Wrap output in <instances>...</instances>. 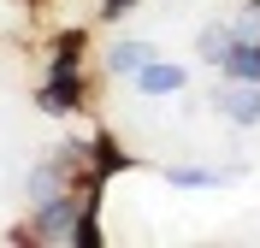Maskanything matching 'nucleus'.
<instances>
[{
  "label": "nucleus",
  "instance_id": "423d86ee",
  "mask_svg": "<svg viewBox=\"0 0 260 248\" xmlns=\"http://www.w3.org/2000/svg\"><path fill=\"white\" fill-rule=\"evenodd\" d=\"M166 178L178 183V189H213V183H225V171H207V165H183V171H166Z\"/></svg>",
  "mask_w": 260,
  "mask_h": 248
},
{
  "label": "nucleus",
  "instance_id": "6e6552de",
  "mask_svg": "<svg viewBox=\"0 0 260 248\" xmlns=\"http://www.w3.org/2000/svg\"><path fill=\"white\" fill-rule=\"evenodd\" d=\"M136 0H107V18H118V12H130Z\"/></svg>",
  "mask_w": 260,
  "mask_h": 248
},
{
  "label": "nucleus",
  "instance_id": "20e7f679",
  "mask_svg": "<svg viewBox=\"0 0 260 248\" xmlns=\"http://www.w3.org/2000/svg\"><path fill=\"white\" fill-rule=\"evenodd\" d=\"M231 42H237V30H225V24H207V30L195 36V53H201L207 65H225V53H231Z\"/></svg>",
  "mask_w": 260,
  "mask_h": 248
},
{
  "label": "nucleus",
  "instance_id": "f257e3e1",
  "mask_svg": "<svg viewBox=\"0 0 260 248\" xmlns=\"http://www.w3.org/2000/svg\"><path fill=\"white\" fill-rule=\"evenodd\" d=\"M213 107L231 118V124H260V83H243V77H231L213 89Z\"/></svg>",
  "mask_w": 260,
  "mask_h": 248
},
{
  "label": "nucleus",
  "instance_id": "7ed1b4c3",
  "mask_svg": "<svg viewBox=\"0 0 260 248\" xmlns=\"http://www.w3.org/2000/svg\"><path fill=\"white\" fill-rule=\"evenodd\" d=\"M219 71L225 77H243V83H260V36H237Z\"/></svg>",
  "mask_w": 260,
  "mask_h": 248
},
{
  "label": "nucleus",
  "instance_id": "0eeeda50",
  "mask_svg": "<svg viewBox=\"0 0 260 248\" xmlns=\"http://www.w3.org/2000/svg\"><path fill=\"white\" fill-rule=\"evenodd\" d=\"M142 65H148V48H142V42H118V48H113V71H124V77H136Z\"/></svg>",
  "mask_w": 260,
  "mask_h": 248
},
{
  "label": "nucleus",
  "instance_id": "f03ea898",
  "mask_svg": "<svg viewBox=\"0 0 260 248\" xmlns=\"http://www.w3.org/2000/svg\"><path fill=\"white\" fill-rule=\"evenodd\" d=\"M183 83H189V71H183V65H172V59H166V65H160V59H148V65L136 71V95L160 100V95H178Z\"/></svg>",
  "mask_w": 260,
  "mask_h": 248
},
{
  "label": "nucleus",
  "instance_id": "39448f33",
  "mask_svg": "<svg viewBox=\"0 0 260 248\" xmlns=\"http://www.w3.org/2000/svg\"><path fill=\"white\" fill-rule=\"evenodd\" d=\"M71 219H77V207H71V201H53L30 236H42V242H59V236H71Z\"/></svg>",
  "mask_w": 260,
  "mask_h": 248
}]
</instances>
